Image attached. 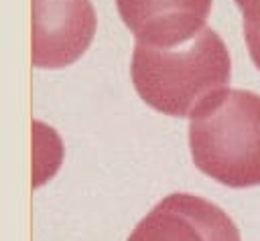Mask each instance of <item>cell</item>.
Segmentation results:
<instances>
[{
	"mask_svg": "<svg viewBox=\"0 0 260 241\" xmlns=\"http://www.w3.org/2000/svg\"><path fill=\"white\" fill-rule=\"evenodd\" d=\"M89 0H33V65L63 69L87 51L96 34Z\"/></svg>",
	"mask_w": 260,
	"mask_h": 241,
	"instance_id": "obj_3",
	"label": "cell"
},
{
	"mask_svg": "<svg viewBox=\"0 0 260 241\" xmlns=\"http://www.w3.org/2000/svg\"><path fill=\"white\" fill-rule=\"evenodd\" d=\"M244 39H246V45H248V53H250L254 65L260 71V32L244 31Z\"/></svg>",
	"mask_w": 260,
	"mask_h": 241,
	"instance_id": "obj_7",
	"label": "cell"
},
{
	"mask_svg": "<svg viewBox=\"0 0 260 241\" xmlns=\"http://www.w3.org/2000/svg\"><path fill=\"white\" fill-rule=\"evenodd\" d=\"M130 75L146 106L167 116L191 118L201 103L228 89L232 59L220 34L206 27L177 47L137 43Z\"/></svg>",
	"mask_w": 260,
	"mask_h": 241,
	"instance_id": "obj_1",
	"label": "cell"
},
{
	"mask_svg": "<svg viewBox=\"0 0 260 241\" xmlns=\"http://www.w3.org/2000/svg\"><path fill=\"white\" fill-rule=\"evenodd\" d=\"M189 148L195 166L232 189L260 185V96L222 89L191 113Z\"/></svg>",
	"mask_w": 260,
	"mask_h": 241,
	"instance_id": "obj_2",
	"label": "cell"
},
{
	"mask_svg": "<svg viewBox=\"0 0 260 241\" xmlns=\"http://www.w3.org/2000/svg\"><path fill=\"white\" fill-rule=\"evenodd\" d=\"M128 241H240V231L218 205L175 193L153 207Z\"/></svg>",
	"mask_w": 260,
	"mask_h": 241,
	"instance_id": "obj_4",
	"label": "cell"
},
{
	"mask_svg": "<svg viewBox=\"0 0 260 241\" xmlns=\"http://www.w3.org/2000/svg\"><path fill=\"white\" fill-rule=\"evenodd\" d=\"M116 6L137 43L167 49L206 29L211 0H116Z\"/></svg>",
	"mask_w": 260,
	"mask_h": 241,
	"instance_id": "obj_5",
	"label": "cell"
},
{
	"mask_svg": "<svg viewBox=\"0 0 260 241\" xmlns=\"http://www.w3.org/2000/svg\"><path fill=\"white\" fill-rule=\"evenodd\" d=\"M244 15V31L260 32V0H236Z\"/></svg>",
	"mask_w": 260,
	"mask_h": 241,
	"instance_id": "obj_6",
	"label": "cell"
}]
</instances>
